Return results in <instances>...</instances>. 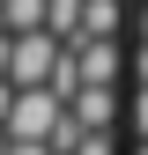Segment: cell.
Masks as SVG:
<instances>
[{
  "mask_svg": "<svg viewBox=\"0 0 148 155\" xmlns=\"http://www.w3.org/2000/svg\"><path fill=\"white\" fill-rule=\"evenodd\" d=\"M52 59H59V45H52L45 30H37V37H8V67H0V81H8L15 96H22V89H45Z\"/></svg>",
  "mask_w": 148,
  "mask_h": 155,
  "instance_id": "obj_1",
  "label": "cell"
},
{
  "mask_svg": "<svg viewBox=\"0 0 148 155\" xmlns=\"http://www.w3.org/2000/svg\"><path fill=\"white\" fill-rule=\"evenodd\" d=\"M67 59H74V74H82V89H111L119 81V37H96V45H67Z\"/></svg>",
  "mask_w": 148,
  "mask_h": 155,
  "instance_id": "obj_2",
  "label": "cell"
},
{
  "mask_svg": "<svg viewBox=\"0 0 148 155\" xmlns=\"http://www.w3.org/2000/svg\"><path fill=\"white\" fill-rule=\"evenodd\" d=\"M67 118H74V133H111L119 126V89H74Z\"/></svg>",
  "mask_w": 148,
  "mask_h": 155,
  "instance_id": "obj_3",
  "label": "cell"
},
{
  "mask_svg": "<svg viewBox=\"0 0 148 155\" xmlns=\"http://www.w3.org/2000/svg\"><path fill=\"white\" fill-rule=\"evenodd\" d=\"M119 0H82V30H74V45H96V37H111L119 30Z\"/></svg>",
  "mask_w": 148,
  "mask_h": 155,
  "instance_id": "obj_4",
  "label": "cell"
},
{
  "mask_svg": "<svg viewBox=\"0 0 148 155\" xmlns=\"http://www.w3.org/2000/svg\"><path fill=\"white\" fill-rule=\"evenodd\" d=\"M0 30L8 37H37L45 30V0H0Z\"/></svg>",
  "mask_w": 148,
  "mask_h": 155,
  "instance_id": "obj_5",
  "label": "cell"
},
{
  "mask_svg": "<svg viewBox=\"0 0 148 155\" xmlns=\"http://www.w3.org/2000/svg\"><path fill=\"white\" fill-rule=\"evenodd\" d=\"M74 30H82V0H45V37H52V45H74Z\"/></svg>",
  "mask_w": 148,
  "mask_h": 155,
  "instance_id": "obj_6",
  "label": "cell"
},
{
  "mask_svg": "<svg viewBox=\"0 0 148 155\" xmlns=\"http://www.w3.org/2000/svg\"><path fill=\"white\" fill-rule=\"evenodd\" d=\"M74 155H119V148H111V133H82V140H74Z\"/></svg>",
  "mask_w": 148,
  "mask_h": 155,
  "instance_id": "obj_7",
  "label": "cell"
},
{
  "mask_svg": "<svg viewBox=\"0 0 148 155\" xmlns=\"http://www.w3.org/2000/svg\"><path fill=\"white\" fill-rule=\"evenodd\" d=\"M133 133H141V140H148V89L133 96Z\"/></svg>",
  "mask_w": 148,
  "mask_h": 155,
  "instance_id": "obj_8",
  "label": "cell"
},
{
  "mask_svg": "<svg viewBox=\"0 0 148 155\" xmlns=\"http://www.w3.org/2000/svg\"><path fill=\"white\" fill-rule=\"evenodd\" d=\"M8 104H15V89H8V81H0V126H8Z\"/></svg>",
  "mask_w": 148,
  "mask_h": 155,
  "instance_id": "obj_9",
  "label": "cell"
},
{
  "mask_svg": "<svg viewBox=\"0 0 148 155\" xmlns=\"http://www.w3.org/2000/svg\"><path fill=\"white\" fill-rule=\"evenodd\" d=\"M133 74H141V89H148V45H141V59H133Z\"/></svg>",
  "mask_w": 148,
  "mask_h": 155,
  "instance_id": "obj_10",
  "label": "cell"
},
{
  "mask_svg": "<svg viewBox=\"0 0 148 155\" xmlns=\"http://www.w3.org/2000/svg\"><path fill=\"white\" fill-rule=\"evenodd\" d=\"M141 45H148V8H141Z\"/></svg>",
  "mask_w": 148,
  "mask_h": 155,
  "instance_id": "obj_11",
  "label": "cell"
},
{
  "mask_svg": "<svg viewBox=\"0 0 148 155\" xmlns=\"http://www.w3.org/2000/svg\"><path fill=\"white\" fill-rule=\"evenodd\" d=\"M8 155H45V148H8Z\"/></svg>",
  "mask_w": 148,
  "mask_h": 155,
  "instance_id": "obj_12",
  "label": "cell"
},
{
  "mask_svg": "<svg viewBox=\"0 0 148 155\" xmlns=\"http://www.w3.org/2000/svg\"><path fill=\"white\" fill-rule=\"evenodd\" d=\"M0 155H8V140H0Z\"/></svg>",
  "mask_w": 148,
  "mask_h": 155,
  "instance_id": "obj_13",
  "label": "cell"
},
{
  "mask_svg": "<svg viewBox=\"0 0 148 155\" xmlns=\"http://www.w3.org/2000/svg\"><path fill=\"white\" fill-rule=\"evenodd\" d=\"M141 155H148V140H141Z\"/></svg>",
  "mask_w": 148,
  "mask_h": 155,
  "instance_id": "obj_14",
  "label": "cell"
}]
</instances>
